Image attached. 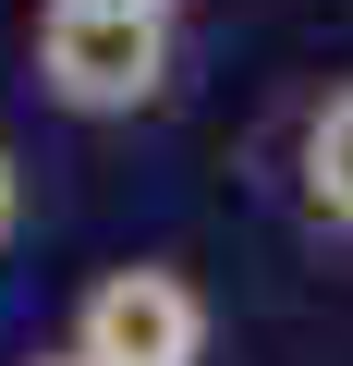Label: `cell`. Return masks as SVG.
Instances as JSON below:
<instances>
[{"mask_svg": "<svg viewBox=\"0 0 353 366\" xmlns=\"http://www.w3.org/2000/svg\"><path fill=\"white\" fill-rule=\"evenodd\" d=\"M37 74L61 110H146L170 86V13H146V0H37Z\"/></svg>", "mask_w": 353, "mask_h": 366, "instance_id": "obj_1", "label": "cell"}, {"mask_svg": "<svg viewBox=\"0 0 353 366\" xmlns=\"http://www.w3.org/2000/svg\"><path fill=\"white\" fill-rule=\"evenodd\" d=\"M73 354H86V366H195V354H208V293H195L183 269L134 257V269H110V281L73 305Z\"/></svg>", "mask_w": 353, "mask_h": 366, "instance_id": "obj_2", "label": "cell"}, {"mask_svg": "<svg viewBox=\"0 0 353 366\" xmlns=\"http://www.w3.org/2000/svg\"><path fill=\"white\" fill-rule=\"evenodd\" d=\"M305 208L329 232H353V86H329L305 110Z\"/></svg>", "mask_w": 353, "mask_h": 366, "instance_id": "obj_3", "label": "cell"}, {"mask_svg": "<svg viewBox=\"0 0 353 366\" xmlns=\"http://www.w3.org/2000/svg\"><path fill=\"white\" fill-rule=\"evenodd\" d=\"M13 220H25V171H13V147H0V244H13Z\"/></svg>", "mask_w": 353, "mask_h": 366, "instance_id": "obj_4", "label": "cell"}, {"mask_svg": "<svg viewBox=\"0 0 353 366\" xmlns=\"http://www.w3.org/2000/svg\"><path fill=\"white\" fill-rule=\"evenodd\" d=\"M25 366H86V354H25Z\"/></svg>", "mask_w": 353, "mask_h": 366, "instance_id": "obj_5", "label": "cell"}, {"mask_svg": "<svg viewBox=\"0 0 353 366\" xmlns=\"http://www.w3.org/2000/svg\"><path fill=\"white\" fill-rule=\"evenodd\" d=\"M146 13H170V0H146Z\"/></svg>", "mask_w": 353, "mask_h": 366, "instance_id": "obj_6", "label": "cell"}]
</instances>
